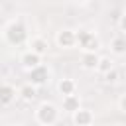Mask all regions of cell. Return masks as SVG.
Masks as SVG:
<instances>
[{
	"mask_svg": "<svg viewBox=\"0 0 126 126\" xmlns=\"http://www.w3.org/2000/svg\"><path fill=\"white\" fill-rule=\"evenodd\" d=\"M57 118H59V110H57V106L53 102H41L37 106V110H35V120L39 124H43V126L55 124Z\"/></svg>",
	"mask_w": 126,
	"mask_h": 126,
	"instance_id": "6da1fadb",
	"label": "cell"
},
{
	"mask_svg": "<svg viewBox=\"0 0 126 126\" xmlns=\"http://www.w3.org/2000/svg\"><path fill=\"white\" fill-rule=\"evenodd\" d=\"M4 37H6V41L10 45H22L28 39V30H26V26L22 22H14V24H10L6 28Z\"/></svg>",
	"mask_w": 126,
	"mask_h": 126,
	"instance_id": "7a4b0ae2",
	"label": "cell"
},
{
	"mask_svg": "<svg viewBox=\"0 0 126 126\" xmlns=\"http://www.w3.org/2000/svg\"><path fill=\"white\" fill-rule=\"evenodd\" d=\"M77 41H79V45H81L83 51H98V49H100L98 37H96L93 32H89V30L77 32Z\"/></svg>",
	"mask_w": 126,
	"mask_h": 126,
	"instance_id": "3957f363",
	"label": "cell"
},
{
	"mask_svg": "<svg viewBox=\"0 0 126 126\" xmlns=\"http://www.w3.org/2000/svg\"><path fill=\"white\" fill-rule=\"evenodd\" d=\"M55 41H57V45L61 49H71V47H75L79 43L77 41V32H73V30H61V32H57Z\"/></svg>",
	"mask_w": 126,
	"mask_h": 126,
	"instance_id": "277c9868",
	"label": "cell"
},
{
	"mask_svg": "<svg viewBox=\"0 0 126 126\" xmlns=\"http://www.w3.org/2000/svg\"><path fill=\"white\" fill-rule=\"evenodd\" d=\"M30 75V83H33V85H37V87H41V85H45L47 81H49V69L45 67V65H37V67H33V69H30L28 71Z\"/></svg>",
	"mask_w": 126,
	"mask_h": 126,
	"instance_id": "5b68a950",
	"label": "cell"
},
{
	"mask_svg": "<svg viewBox=\"0 0 126 126\" xmlns=\"http://www.w3.org/2000/svg\"><path fill=\"white\" fill-rule=\"evenodd\" d=\"M41 57L43 55H39V53H35L33 49H30V51H26L22 57H20V63H22V67L24 69H33V67H37V65H41Z\"/></svg>",
	"mask_w": 126,
	"mask_h": 126,
	"instance_id": "8992f818",
	"label": "cell"
},
{
	"mask_svg": "<svg viewBox=\"0 0 126 126\" xmlns=\"http://www.w3.org/2000/svg\"><path fill=\"white\" fill-rule=\"evenodd\" d=\"M93 120H94V116L87 108H79L73 112V124H77V126H89V124H93Z\"/></svg>",
	"mask_w": 126,
	"mask_h": 126,
	"instance_id": "52a82bcc",
	"label": "cell"
},
{
	"mask_svg": "<svg viewBox=\"0 0 126 126\" xmlns=\"http://www.w3.org/2000/svg\"><path fill=\"white\" fill-rule=\"evenodd\" d=\"M14 98H16V87L10 85V83H4L2 89H0V104L8 106V104L14 102Z\"/></svg>",
	"mask_w": 126,
	"mask_h": 126,
	"instance_id": "ba28073f",
	"label": "cell"
},
{
	"mask_svg": "<svg viewBox=\"0 0 126 126\" xmlns=\"http://www.w3.org/2000/svg\"><path fill=\"white\" fill-rule=\"evenodd\" d=\"M98 55H96V51H83V57H81V65L85 67V69H93V71H96V65H98Z\"/></svg>",
	"mask_w": 126,
	"mask_h": 126,
	"instance_id": "9c48e42d",
	"label": "cell"
},
{
	"mask_svg": "<svg viewBox=\"0 0 126 126\" xmlns=\"http://www.w3.org/2000/svg\"><path fill=\"white\" fill-rule=\"evenodd\" d=\"M81 108V98H79V94H67V96H63V110H67V112H75V110H79Z\"/></svg>",
	"mask_w": 126,
	"mask_h": 126,
	"instance_id": "30bf717a",
	"label": "cell"
},
{
	"mask_svg": "<svg viewBox=\"0 0 126 126\" xmlns=\"http://www.w3.org/2000/svg\"><path fill=\"white\" fill-rule=\"evenodd\" d=\"M30 47H32L35 53H39V55H45V53H47V47H49V41H47L45 37H41V35H35V37H32V41H30Z\"/></svg>",
	"mask_w": 126,
	"mask_h": 126,
	"instance_id": "8fae6325",
	"label": "cell"
},
{
	"mask_svg": "<svg viewBox=\"0 0 126 126\" xmlns=\"http://www.w3.org/2000/svg\"><path fill=\"white\" fill-rule=\"evenodd\" d=\"M18 93H20V96H22L26 102H32V100L37 96V85H33V83H26Z\"/></svg>",
	"mask_w": 126,
	"mask_h": 126,
	"instance_id": "7c38bea8",
	"label": "cell"
},
{
	"mask_svg": "<svg viewBox=\"0 0 126 126\" xmlns=\"http://www.w3.org/2000/svg\"><path fill=\"white\" fill-rule=\"evenodd\" d=\"M57 89H59V93H61L63 96H67V94H73V93L77 91V85H75L73 79H61L59 85H57Z\"/></svg>",
	"mask_w": 126,
	"mask_h": 126,
	"instance_id": "4fadbf2b",
	"label": "cell"
},
{
	"mask_svg": "<svg viewBox=\"0 0 126 126\" xmlns=\"http://www.w3.org/2000/svg\"><path fill=\"white\" fill-rule=\"evenodd\" d=\"M110 49H112V53H116V55L126 53V37H124V35H116V37H112V41H110Z\"/></svg>",
	"mask_w": 126,
	"mask_h": 126,
	"instance_id": "5bb4252c",
	"label": "cell"
},
{
	"mask_svg": "<svg viewBox=\"0 0 126 126\" xmlns=\"http://www.w3.org/2000/svg\"><path fill=\"white\" fill-rule=\"evenodd\" d=\"M110 69H114V61H112L110 57H106V55H102V57L98 59V65H96V71H98L100 75H104V73H108Z\"/></svg>",
	"mask_w": 126,
	"mask_h": 126,
	"instance_id": "9a60e30c",
	"label": "cell"
},
{
	"mask_svg": "<svg viewBox=\"0 0 126 126\" xmlns=\"http://www.w3.org/2000/svg\"><path fill=\"white\" fill-rule=\"evenodd\" d=\"M118 79H120V73H118V69H116V67H114V69H110L108 73H104V81H106V83H116Z\"/></svg>",
	"mask_w": 126,
	"mask_h": 126,
	"instance_id": "2e32d148",
	"label": "cell"
},
{
	"mask_svg": "<svg viewBox=\"0 0 126 126\" xmlns=\"http://www.w3.org/2000/svg\"><path fill=\"white\" fill-rule=\"evenodd\" d=\"M118 26H120V30H122V32H126V12L118 18Z\"/></svg>",
	"mask_w": 126,
	"mask_h": 126,
	"instance_id": "e0dca14e",
	"label": "cell"
},
{
	"mask_svg": "<svg viewBox=\"0 0 126 126\" xmlns=\"http://www.w3.org/2000/svg\"><path fill=\"white\" fill-rule=\"evenodd\" d=\"M118 106H120V110H122V112H126V94H122V96H120Z\"/></svg>",
	"mask_w": 126,
	"mask_h": 126,
	"instance_id": "ac0fdd59",
	"label": "cell"
},
{
	"mask_svg": "<svg viewBox=\"0 0 126 126\" xmlns=\"http://www.w3.org/2000/svg\"><path fill=\"white\" fill-rule=\"evenodd\" d=\"M75 2H87V0H75Z\"/></svg>",
	"mask_w": 126,
	"mask_h": 126,
	"instance_id": "d6986e66",
	"label": "cell"
}]
</instances>
